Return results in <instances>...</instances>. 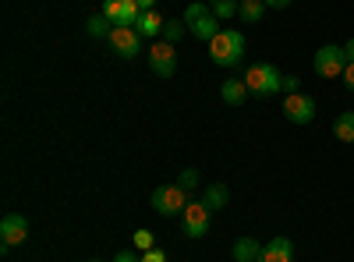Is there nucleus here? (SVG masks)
Here are the masks:
<instances>
[{"mask_svg": "<svg viewBox=\"0 0 354 262\" xmlns=\"http://www.w3.org/2000/svg\"><path fill=\"white\" fill-rule=\"evenodd\" d=\"M262 255V245L255 238H238L234 241V262H259Z\"/></svg>", "mask_w": 354, "mask_h": 262, "instance_id": "14", "label": "nucleus"}, {"mask_svg": "<svg viewBox=\"0 0 354 262\" xmlns=\"http://www.w3.org/2000/svg\"><path fill=\"white\" fill-rule=\"evenodd\" d=\"M290 0H266V8H287Z\"/></svg>", "mask_w": 354, "mask_h": 262, "instance_id": "30", "label": "nucleus"}, {"mask_svg": "<svg viewBox=\"0 0 354 262\" xmlns=\"http://www.w3.org/2000/svg\"><path fill=\"white\" fill-rule=\"evenodd\" d=\"M202 202H205V206H209L213 213H216V209H223L227 202H230L227 185H220V181H216V185H209V188H205V195H202Z\"/></svg>", "mask_w": 354, "mask_h": 262, "instance_id": "16", "label": "nucleus"}, {"mask_svg": "<svg viewBox=\"0 0 354 262\" xmlns=\"http://www.w3.org/2000/svg\"><path fill=\"white\" fill-rule=\"evenodd\" d=\"M188 28H192V36H195V39H202V43H209V39H216V36L223 32L216 15H205V18H198V21H195V25H188Z\"/></svg>", "mask_w": 354, "mask_h": 262, "instance_id": "13", "label": "nucleus"}, {"mask_svg": "<svg viewBox=\"0 0 354 262\" xmlns=\"http://www.w3.org/2000/svg\"><path fill=\"white\" fill-rule=\"evenodd\" d=\"M113 262H142V259H138V255H135L131 248H121V252L113 255Z\"/></svg>", "mask_w": 354, "mask_h": 262, "instance_id": "27", "label": "nucleus"}, {"mask_svg": "<svg viewBox=\"0 0 354 262\" xmlns=\"http://www.w3.org/2000/svg\"><path fill=\"white\" fill-rule=\"evenodd\" d=\"M220 96H223L227 106H245L252 93H248V85H245L241 78H227V82L220 85Z\"/></svg>", "mask_w": 354, "mask_h": 262, "instance_id": "11", "label": "nucleus"}, {"mask_svg": "<svg viewBox=\"0 0 354 262\" xmlns=\"http://www.w3.org/2000/svg\"><path fill=\"white\" fill-rule=\"evenodd\" d=\"M238 4H241V0H213L209 11L223 21V18H234V15H238Z\"/></svg>", "mask_w": 354, "mask_h": 262, "instance_id": "19", "label": "nucleus"}, {"mask_svg": "<svg viewBox=\"0 0 354 262\" xmlns=\"http://www.w3.org/2000/svg\"><path fill=\"white\" fill-rule=\"evenodd\" d=\"M209 57L220 68H238L245 61V36L238 28H223L216 39H209Z\"/></svg>", "mask_w": 354, "mask_h": 262, "instance_id": "1", "label": "nucleus"}, {"mask_svg": "<svg viewBox=\"0 0 354 262\" xmlns=\"http://www.w3.org/2000/svg\"><path fill=\"white\" fill-rule=\"evenodd\" d=\"M138 8H142V11H153V8H156V0H138Z\"/></svg>", "mask_w": 354, "mask_h": 262, "instance_id": "31", "label": "nucleus"}, {"mask_svg": "<svg viewBox=\"0 0 354 262\" xmlns=\"http://www.w3.org/2000/svg\"><path fill=\"white\" fill-rule=\"evenodd\" d=\"M238 15L252 25V21H262V15H266V0H241L238 4Z\"/></svg>", "mask_w": 354, "mask_h": 262, "instance_id": "17", "label": "nucleus"}, {"mask_svg": "<svg viewBox=\"0 0 354 262\" xmlns=\"http://www.w3.org/2000/svg\"><path fill=\"white\" fill-rule=\"evenodd\" d=\"M149 68H153V75H160V78H170V75H174V68H177V50H174V43L160 39V43L149 46Z\"/></svg>", "mask_w": 354, "mask_h": 262, "instance_id": "9", "label": "nucleus"}, {"mask_svg": "<svg viewBox=\"0 0 354 262\" xmlns=\"http://www.w3.org/2000/svg\"><path fill=\"white\" fill-rule=\"evenodd\" d=\"M209 216H213V209L205 206V202H188V209L181 213V230L188 238H205L209 234Z\"/></svg>", "mask_w": 354, "mask_h": 262, "instance_id": "5", "label": "nucleus"}, {"mask_svg": "<svg viewBox=\"0 0 354 262\" xmlns=\"http://www.w3.org/2000/svg\"><path fill=\"white\" fill-rule=\"evenodd\" d=\"M110 50L121 57V61H135L138 50H142V36H138V28H113L110 32Z\"/></svg>", "mask_w": 354, "mask_h": 262, "instance_id": "8", "label": "nucleus"}, {"mask_svg": "<svg viewBox=\"0 0 354 262\" xmlns=\"http://www.w3.org/2000/svg\"><path fill=\"white\" fill-rule=\"evenodd\" d=\"M333 135H337L340 142H354V110L340 113V118H337V128H333Z\"/></svg>", "mask_w": 354, "mask_h": 262, "instance_id": "18", "label": "nucleus"}, {"mask_svg": "<svg viewBox=\"0 0 354 262\" xmlns=\"http://www.w3.org/2000/svg\"><path fill=\"white\" fill-rule=\"evenodd\" d=\"M149 248H156L153 230H135V252H149Z\"/></svg>", "mask_w": 354, "mask_h": 262, "instance_id": "22", "label": "nucleus"}, {"mask_svg": "<svg viewBox=\"0 0 354 262\" xmlns=\"http://www.w3.org/2000/svg\"><path fill=\"white\" fill-rule=\"evenodd\" d=\"M25 238H28V220L21 213H8L4 220H0V248L4 252L18 248Z\"/></svg>", "mask_w": 354, "mask_h": 262, "instance_id": "7", "label": "nucleus"}, {"mask_svg": "<svg viewBox=\"0 0 354 262\" xmlns=\"http://www.w3.org/2000/svg\"><path fill=\"white\" fill-rule=\"evenodd\" d=\"M177 185H181L185 191H192V188L198 185V170H192V167H188V170H181V178H177Z\"/></svg>", "mask_w": 354, "mask_h": 262, "instance_id": "23", "label": "nucleus"}, {"mask_svg": "<svg viewBox=\"0 0 354 262\" xmlns=\"http://www.w3.org/2000/svg\"><path fill=\"white\" fill-rule=\"evenodd\" d=\"M259 262H294V241L290 238H273L270 245H262Z\"/></svg>", "mask_w": 354, "mask_h": 262, "instance_id": "10", "label": "nucleus"}, {"mask_svg": "<svg viewBox=\"0 0 354 262\" xmlns=\"http://www.w3.org/2000/svg\"><path fill=\"white\" fill-rule=\"evenodd\" d=\"M185 28H188L185 21H167V25H163V39L177 46V43H181V39H185Z\"/></svg>", "mask_w": 354, "mask_h": 262, "instance_id": "20", "label": "nucleus"}, {"mask_svg": "<svg viewBox=\"0 0 354 262\" xmlns=\"http://www.w3.org/2000/svg\"><path fill=\"white\" fill-rule=\"evenodd\" d=\"M100 15H106L113 25H117V18H121V0H103V11Z\"/></svg>", "mask_w": 354, "mask_h": 262, "instance_id": "24", "label": "nucleus"}, {"mask_svg": "<svg viewBox=\"0 0 354 262\" xmlns=\"http://www.w3.org/2000/svg\"><path fill=\"white\" fill-rule=\"evenodd\" d=\"M241 82L248 85L252 96H277V93H283V75L277 71V64H266V61L252 64L241 75Z\"/></svg>", "mask_w": 354, "mask_h": 262, "instance_id": "2", "label": "nucleus"}, {"mask_svg": "<svg viewBox=\"0 0 354 262\" xmlns=\"http://www.w3.org/2000/svg\"><path fill=\"white\" fill-rule=\"evenodd\" d=\"M283 118L290 124H312L315 121V100L308 93H294L283 100Z\"/></svg>", "mask_w": 354, "mask_h": 262, "instance_id": "6", "label": "nucleus"}, {"mask_svg": "<svg viewBox=\"0 0 354 262\" xmlns=\"http://www.w3.org/2000/svg\"><path fill=\"white\" fill-rule=\"evenodd\" d=\"M163 25H167V18L153 8V11H142V18H138V36L142 39H156V36H163Z\"/></svg>", "mask_w": 354, "mask_h": 262, "instance_id": "12", "label": "nucleus"}, {"mask_svg": "<svg viewBox=\"0 0 354 262\" xmlns=\"http://www.w3.org/2000/svg\"><path fill=\"white\" fill-rule=\"evenodd\" d=\"M205 15H213L209 8L202 4V0H195V4H188V11H185V25H195L198 18H205Z\"/></svg>", "mask_w": 354, "mask_h": 262, "instance_id": "21", "label": "nucleus"}, {"mask_svg": "<svg viewBox=\"0 0 354 262\" xmlns=\"http://www.w3.org/2000/svg\"><path fill=\"white\" fill-rule=\"evenodd\" d=\"M188 191L181 188V185H163V188H156L153 191V209L160 213V216H177V213H185L188 209Z\"/></svg>", "mask_w": 354, "mask_h": 262, "instance_id": "3", "label": "nucleus"}, {"mask_svg": "<svg viewBox=\"0 0 354 262\" xmlns=\"http://www.w3.org/2000/svg\"><path fill=\"white\" fill-rule=\"evenodd\" d=\"M312 68H315L319 78H340L344 68H347L344 46H319L315 57H312Z\"/></svg>", "mask_w": 354, "mask_h": 262, "instance_id": "4", "label": "nucleus"}, {"mask_svg": "<svg viewBox=\"0 0 354 262\" xmlns=\"http://www.w3.org/2000/svg\"><path fill=\"white\" fill-rule=\"evenodd\" d=\"M340 78H344V85H347V89H351V93H354V64H347V68H344V75H340Z\"/></svg>", "mask_w": 354, "mask_h": 262, "instance_id": "28", "label": "nucleus"}, {"mask_svg": "<svg viewBox=\"0 0 354 262\" xmlns=\"http://www.w3.org/2000/svg\"><path fill=\"white\" fill-rule=\"evenodd\" d=\"M344 57H347V64H354V39L344 43Z\"/></svg>", "mask_w": 354, "mask_h": 262, "instance_id": "29", "label": "nucleus"}, {"mask_svg": "<svg viewBox=\"0 0 354 262\" xmlns=\"http://www.w3.org/2000/svg\"><path fill=\"white\" fill-rule=\"evenodd\" d=\"M85 32L93 36V39H110L113 21H110L106 15H88V18H85Z\"/></svg>", "mask_w": 354, "mask_h": 262, "instance_id": "15", "label": "nucleus"}, {"mask_svg": "<svg viewBox=\"0 0 354 262\" xmlns=\"http://www.w3.org/2000/svg\"><path fill=\"white\" fill-rule=\"evenodd\" d=\"M298 89H301V78H298V75H287V78H283V93H287V96H294Z\"/></svg>", "mask_w": 354, "mask_h": 262, "instance_id": "25", "label": "nucleus"}, {"mask_svg": "<svg viewBox=\"0 0 354 262\" xmlns=\"http://www.w3.org/2000/svg\"><path fill=\"white\" fill-rule=\"evenodd\" d=\"M142 262H167V252H160V248H149V252H142Z\"/></svg>", "mask_w": 354, "mask_h": 262, "instance_id": "26", "label": "nucleus"}]
</instances>
